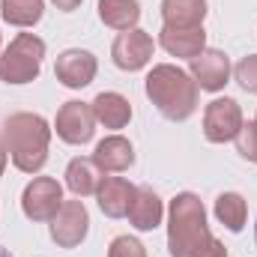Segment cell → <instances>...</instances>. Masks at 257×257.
Listing matches in <instances>:
<instances>
[{"label":"cell","mask_w":257,"mask_h":257,"mask_svg":"<svg viewBox=\"0 0 257 257\" xmlns=\"http://www.w3.org/2000/svg\"><path fill=\"white\" fill-rule=\"evenodd\" d=\"M233 141H236V153H239L245 162H254L257 165V120L242 123L239 135H236Z\"/></svg>","instance_id":"22"},{"label":"cell","mask_w":257,"mask_h":257,"mask_svg":"<svg viewBox=\"0 0 257 257\" xmlns=\"http://www.w3.org/2000/svg\"><path fill=\"white\" fill-rule=\"evenodd\" d=\"M99 18L111 30H135L141 18V3L138 0H99Z\"/></svg>","instance_id":"19"},{"label":"cell","mask_w":257,"mask_h":257,"mask_svg":"<svg viewBox=\"0 0 257 257\" xmlns=\"http://www.w3.org/2000/svg\"><path fill=\"white\" fill-rule=\"evenodd\" d=\"M233 75H236V81H239V87L245 90V93H254L257 96V54H248V57H242L236 69H233Z\"/></svg>","instance_id":"23"},{"label":"cell","mask_w":257,"mask_h":257,"mask_svg":"<svg viewBox=\"0 0 257 257\" xmlns=\"http://www.w3.org/2000/svg\"><path fill=\"white\" fill-rule=\"evenodd\" d=\"M245 215H248V206H245V197L236 192H224L215 197V218L230 230V233H239L245 227Z\"/></svg>","instance_id":"20"},{"label":"cell","mask_w":257,"mask_h":257,"mask_svg":"<svg viewBox=\"0 0 257 257\" xmlns=\"http://www.w3.org/2000/svg\"><path fill=\"white\" fill-rule=\"evenodd\" d=\"M90 230V215H87V206L81 200H63L57 215L51 218V239L60 245V248H75L84 242Z\"/></svg>","instance_id":"8"},{"label":"cell","mask_w":257,"mask_h":257,"mask_svg":"<svg viewBox=\"0 0 257 257\" xmlns=\"http://www.w3.org/2000/svg\"><path fill=\"white\" fill-rule=\"evenodd\" d=\"M162 215H165V206H162V197L159 194L153 192V189H147V186L135 189L132 206H128L132 227H138V230H156L162 224Z\"/></svg>","instance_id":"15"},{"label":"cell","mask_w":257,"mask_h":257,"mask_svg":"<svg viewBox=\"0 0 257 257\" xmlns=\"http://www.w3.org/2000/svg\"><path fill=\"white\" fill-rule=\"evenodd\" d=\"M42 12H45L42 0H0L3 21L15 24V27H33V24H39Z\"/></svg>","instance_id":"21"},{"label":"cell","mask_w":257,"mask_h":257,"mask_svg":"<svg viewBox=\"0 0 257 257\" xmlns=\"http://www.w3.org/2000/svg\"><path fill=\"white\" fill-rule=\"evenodd\" d=\"M3 168H6V144L0 138V177H3Z\"/></svg>","instance_id":"27"},{"label":"cell","mask_w":257,"mask_h":257,"mask_svg":"<svg viewBox=\"0 0 257 257\" xmlns=\"http://www.w3.org/2000/svg\"><path fill=\"white\" fill-rule=\"evenodd\" d=\"M93 162L99 165V171H108V174H120L128 171L132 162H135V150L123 135H108L105 141L96 144V153H93Z\"/></svg>","instance_id":"12"},{"label":"cell","mask_w":257,"mask_h":257,"mask_svg":"<svg viewBox=\"0 0 257 257\" xmlns=\"http://www.w3.org/2000/svg\"><path fill=\"white\" fill-rule=\"evenodd\" d=\"M102 171H99V165L93 162V159H72L69 162V168H66V186L72 189V194H78V197H90V194L99 192V186H102Z\"/></svg>","instance_id":"17"},{"label":"cell","mask_w":257,"mask_h":257,"mask_svg":"<svg viewBox=\"0 0 257 257\" xmlns=\"http://www.w3.org/2000/svg\"><path fill=\"white\" fill-rule=\"evenodd\" d=\"M45 42L33 33H18L9 48L0 54V81L6 84H30L42 72Z\"/></svg>","instance_id":"4"},{"label":"cell","mask_w":257,"mask_h":257,"mask_svg":"<svg viewBox=\"0 0 257 257\" xmlns=\"http://www.w3.org/2000/svg\"><path fill=\"white\" fill-rule=\"evenodd\" d=\"M57 135L60 141L72 144V147H81V144H90L93 135H96V114H93V105L87 102H66L63 108L57 111Z\"/></svg>","instance_id":"7"},{"label":"cell","mask_w":257,"mask_h":257,"mask_svg":"<svg viewBox=\"0 0 257 257\" xmlns=\"http://www.w3.org/2000/svg\"><path fill=\"white\" fill-rule=\"evenodd\" d=\"M197 84L189 72L177 69L171 63L153 66V72L147 75V96L150 102L159 108L162 117L183 123L197 111Z\"/></svg>","instance_id":"3"},{"label":"cell","mask_w":257,"mask_h":257,"mask_svg":"<svg viewBox=\"0 0 257 257\" xmlns=\"http://www.w3.org/2000/svg\"><path fill=\"white\" fill-rule=\"evenodd\" d=\"M108 257H147V248L135 236H117L108 248Z\"/></svg>","instance_id":"24"},{"label":"cell","mask_w":257,"mask_h":257,"mask_svg":"<svg viewBox=\"0 0 257 257\" xmlns=\"http://www.w3.org/2000/svg\"><path fill=\"white\" fill-rule=\"evenodd\" d=\"M90 105H93L96 123H102L105 128H123L132 120V105L120 93H99Z\"/></svg>","instance_id":"18"},{"label":"cell","mask_w":257,"mask_h":257,"mask_svg":"<svg viewBox=\"0 0 257 257\" xmlns=\"http://www.w3.org/2000/svg\"><path fill=\"white\" fill-rule=\"evenodd\" d=\"M96 197H99V209L108 218H123V215H128V206H132V197H135V186L128 180H123V177H105Z\"/></svg>","instance_id":"14"},{"label":"cell","mask_w":257,"mask_h":257,"mask_svg":"<svg viewBox=\"0 0 257 257\" xmlns=\"http://www.w3.org/2000/svg\"><path fill=\"white\" fill-rule=\"evenodd\" d=\"M0 257H12V254H9V251H6V248H3V245H0Z\"/></svg>","instance_id":"28"},{"label":"cell","mask_w":257,"mask_h":257,"mask_svg":"<svg viewBox=\"0 0 257 257\" xmlns=\"http://www.w3.org/2000/svg\"><path fill=\"white\" fill-rule=\"evenodd\" d=\"M203 257H227V248H224V242H218V239H212V245H209V251Z\"/></svg>","instance_id":"25"},{"label":"cell","mask_w":257,"mask_h":257,"mask_svg":"<svg viewBox=\"0 0 257 257\" xmlns=\"http://www.w3.org/2000/svg\"><path fill=\"white\" fill-rule=\"evenodd\" d=\"M3 144L12 159V165L24 174H36L48 162V144H51V128L45 117L39 114H12L3 123Z\"/></svg>","instance_id":"2"},{"label":"cell","mask_w":257,"mask_h":257,"mask_svg":"<svg viewBox=\"0 0 257 257\" xmlns=\"http://www.w3.org/2000/svg\"><path fill=\"white\" fill-rule=\"evenodd\" d=\"M203 18H206V0H162L165 27H177V30L203 27Z\"/></svg>","instance_id":"16"},{"label":"cell","mask_w":257,"mask_h":257,"mask_svg":"<svg viewBox=\"0 0 257 257\" xmlns=\"http://www.w3.org/2000/svg\"><path fill=\"white\" fill-rule=\"evenodd\" d=\"M159 42H162V48H165L171 57H186V60H194V57L206 48V33H203V27H189V30L162 27Z\"/></svg>","instance_id":"13"},{"label":"cell","mask_w":257,"mask_h":257,"mask_svg":"<svg viewBox=\"0 0 257 257\" xmlns=\"http://www.w3.org/2000/svg\"><path fill=\"white\" fill-rule=\"evenodd\" d=\"M111 57L123 72H141L144 66L153 60V36L144 30H123L114 45H111Z\"/></svg>","instance_id":"9"},{"label":"cell","mask_w":257,"mask_h":257,"mask_svg":"<svg viewBox=\"0 0 257 257\" xmlns=\"http://www.w3.org/2000/svg\"><path fill=\"white\" fill-rule=\"evenodd\" d=\"M54 6L63 9V12H75V9L81 6V0H54Z\"/></svg>","instance_id":"26"},{"label":"cell","mask_w":257,"mask_h":257,"mask_svg":"<svg viewBox=\"0 0 257 257\" xmlns=\"http://www.w3.org/2000/svg\"><path fill=\"white\" fill-rule=\"evenodd\" d=\"M63 203V189L54 177H36L21 194V209L30 221H51Z\"/></svg>","instance_id":"5"},{"label":"cell","mask_w":257,"mask_h":257,"mask_svg":"<svg viewBox=\"0 0 257 257\" xmlns=\"http://www.w3.org/2000/svg\"><path fill=\"white\" fill-rule=\"evenodd\" d=\"M242 108L236 99H215L203 111V135L209 144H224L233 141L242 128Z\"/></svg>","instance_id":"6"},{"label":"cell","mask_w":257,"mask_h":257,"mask_svg":"<svg viewBox=\"0 0 257 257\" xmlns=\"http://www.w3.org/2000/svg\"><path fill=\"white\" fill-rule=\"evenodd\" d=\"M254 242H257V221H254Z\"/></svg>","instance_id":"29"},{"label":"cell","mask_w":257,"mask_h":257,"mask_svg":"<svg viewBox=\"0 0 257 257\" xmlns=\"http://www.w3.org/2000/svg\"><path fill=\"white\" fill-rule=\"evenodd\" d=\"M212 245L206 224L203 200L192 192H183L171 200L168 212V251L171 257H203Z\"/></svg>","instance_id":"1"},{"label":"cell","mask_w":257,"mask_h":257,"mask_svg":"<svg viewBox=\"0 0 257 257\" xmlns=\"http://www.w3.org/2000/svg\"><path fill=\"white\" fill-rule=\"evenodd\" d=\"M96 57L90 54V51H81V48H69L63 51L60 57H57V63H54V75H57V81L69 87V90H81V87H87V84H93V78H96Z\"/></svg>","instance_id":"11"},{"label":"cell","mask_w":257,"mask_h":257,"mask_svg":"<svg viewBox=\"0 0 257 257\" xmlns=\"http://www.w3.org/2000/svg\"><path fill=\"white\" fill-rule=\"evenodd\" d=\"M194 84L206 93H218L224 90V84L230 81V60L224 51H215V48H203L197 57L192 60V72Z\"/></svg>","instance_id":"10"}]
</instances>
